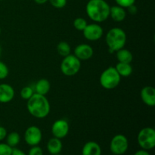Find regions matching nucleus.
Returning a JSON list of instances; mask_svg holds the SVG:
<instances>
[{
	"label": "nucleus",
	"instance_id": "4",
	"mask_svg": "<svg viewBox=\"0 0 155 155\" xmlns=\"http://www.w3.org/2000/svg\"><path fill=\"white\" fill-rule=\"evenodd\" d=\"M100 84L105 89H113L120 84L121 77L115 68L109 67L101 73L100 76Z\"/></svg>",
	"mask_w": 155,
	"mask_h": 155
},
{
	"label": "nucleus",
	"instance_id": "32",
	"mask_svg": "<svg viewBox=\"0 0 155 155\" xmlns=\"http://www.w3.org/2000/svg\"><path fill=\"white\" fill-rule=\"evenodd\" d=\"M133 155H151L148 152V151L146 150H139V151H136Z\"/></svg>",
	"mask_w": 155,
	"mask_h": 155
},
{
	"label": "nucleus",
	"instance_id": "11",
	"mask_svg": "<svg viewBox=\"0 0 155 155\" xmlns=\"http://www.w3.org/2000/svg\"><path fill=\"white\" fill-rule=\"evenodd\" d=\"M94 50L88 44H80L74 48V55L80 61H87L93 56Z\"/></svg>",
	"mask_w": 155,
	"mask_h": 155
},
{
	"label": "nucleus",
	"instance_id": "30",
	"mask_svg": "<svg viewBox=\"0 0 155 155\" xmlns=\"http://www.w3.org/2000/svg\"><path fill=\"white\" fill-rule=\"evenodd\" d=\"M12 155H27L23 151H21V149L17 148H12Z\"/></svg>",
	"mask_w": 155,
	"mask_h": 155
},
{
	"label": "nucleus",
	"instance_id": "26",
	"mask_svg": "<svg viewBox=\"0 0 155 155\" xmlns=\"http://www.w3.org/2000/svg\"><path fill=\"white\" fill-rule=\"evenodd\" d=\"M116 3L117 4V5L120 6V7L126 8H128L130 6L133 5L136 2V0H115Z\"/></svg>",
	"mask_w": 155,
	"mask_h": 155
},
{
	"label": "nucleus",
	"instance_id": "15",
	"mask_svg": "<svg viewBox=\"0 0 155 155\" xmlns=\"http://www.w3.org/2000/svg\"><path fill=\"white\" fill-rule=\"evenodd\" d=\"M109 17L111 18L113 21L116 22H121L127 17V12L124 8L119 5H114L110 8V14Z\"/></svg>",
	"mask_w": 155,
	"mask_h": 155
},
{
	"label": "nucleus",
	"instance_id": "14",
	"mask_svg": "<svg viewBox=\"0 0 155 155\" xmlns=\"http://www.w3.org/2000/svg\"><path fill=\"white\" fill-rule=\"evenodd\" d=\"M82 155H101V148L97 142L89 141L83 145Z\"/></svg>",
	"mask_w": 155,
	"mask_h": 155
},
{
	"label": "nucleus",
	"instance_id": "36",
	"mask_svg": "<svg viewBox=\"0 0 155 155\" xmlns=\"http://www.w3.org/2000/svg\"><path fill=\"white\" fill-rule=\"evenodd\" d=\"M53 155H61V154H53Z\"/></svg>",
	"mask_w": 155,
	"mask_h": 155
},
{
	"label": "nucleus",
	"instance_id": "33",
	"mask_svg": "<svg viewBox=\"0 0 155 155\" xmlns=\"http://www.w3.org/2000/svg\"><path fill=\"white\" fill-rule=\"evenodd\" d=\"M48 0H34L35 2L38 5H43L46 3Z\"/></svg>",
	"mask_w": 155,
	"mask_h": 155
},
{
	"label": "nucleus",
	"instance_id": "3",
	"mask_svg": "<svg viewBox=\"0 0 155 155\" xmlns=\"http://www.w3.org/2000/svg\"><path fill=\"white\" fill-rule=\"evenodd\" d=\"M105 40L109 49L116 52L125 46L127 43V34L123 29L114 27L108 30Z\"/></svg>",
	"mask_w": 155,
	"mask_h": 155
},
{
	"label": "nucleus",
	"instance_id": "23",
	"mask_svg": "<svg viewBox=\"0 0 155 155\" xmlns=\"http://www.w3.org/2000/svg\"><path fill=\"white\" fill-rule=\"evenodd\" d=\"M87 21L83 18H77L74 21V27L79 31H83L87 26Z\"/></svg>",
	"mask_w": 155,
	"mask_h": 155
},
{
	"label": "nucleus",
	"instance_id": "16",
	"mask_svg": "<svg viewBox=\"0 0 155 155\" xmlns=\"http://www.w3.org/2000/svg\"><path fill=\"white\" fill-rule=\"evenodd\" d=\"M33 88L35 93L45 95L50 91L51 84H50L49 81L46 79H41L35 83L34 87Z\"/></svg>",
	"mask_w": 155,
	"mask_h": 155
},
{
	"label": "nucleus",
	"instance_id": "10",
	"mask_svg": "<svg viewBox=\"0 0 155 155\" xmlns=\"http://www.w3.org/2000/svg\"><path fill=\"white\" fill-rule=\"evenodd\" d=\"M69 124L64 119L58 120L52 124L51 127V133L53 136L59 139L66 137L69 133Z\"/></svg>",
	"mask_w": 155,
	"mask_h": 155
},
{
	"label": "nucleus",
	"instance_id": "2",
	"mask_svg": "<svg viewBox=\"0 0 155 155\" xmlns=\"http://www.w3.org/2000/svg\"><path fill=\"white\" fill-rule=\"evenodd\" d=\"M110 5L104 0H89L86 6L88 17L96 23L105 21L109 18Z\"/></svg>",
	"mask_w": 155,
	"mask_h": 155
},
{
	"label": "nucleus",
	"instance_id": "1",
	"mask_svg": "<svg viewBox=\"0 0 155 155\" xmlns=\"http://www.w3.org/2000/svg\"><path fill=\"white\" fill-rule=\"evenodd\" d=\"M27 110L29 113L38 119L46 117L50 113V104L45 95L34 93L27 100Z\"/></svg>",
	"mask_w": 155,
	"mask_h": 155
},
{
	"label": "nucleus",
	"instance_id": "18",
	"mask_svg": "<svg viewBox=\"0 0 155 155\" xmlns=\"http://www.w3.org/2000/svg\"><path fill=\"white\" fill-rule=\"evenodd\" d=\"M116 57L118 62H120V63L130 64L133 61V56L131 51L124 48L116 51Z\"/></svg>",
	"mask_w": 155,
	"mask_h": 155
},
{
	"label": "nucleus",
	"instance_id": "31",
	"mask_svg": "<svg viewBox=\"0 0 155 155\" xmlns=\"http://www.w3.org/2000/svg\"><path fill=\"white\" fill-rule=\"evenodd\" d=\"M127 8H128L129 12H130L131 15H136V14L137 13V8H136V6L135 5L130 6V7H128Z\"/></svg>",
	"mask_w": 155,
	"mask_h": 155
},
{
	"label": "nucleus",
	"instance_id": "20",
	"mask_svg": "<svg viewBox=\"0 0 155 155\" xmlns=\"http://www.w3.org/2000/svg\"><path fill=\"white\" fill-rule=\"evenodd\" d=\"M21 142V136L16 132H12L9 133L6 136V144L11 146L12 148H15Z\"/></svg>",
	"mask_w": 155,
	"mask_h": 155
},
{
	"label": "nucleus",
	"instance_id": "13",
	"mask_svg": "<svg viewBox=\"0 0 155 155\" xmlns=\"http://www.w3.org/2000/svg\"><path fill=\"white\" fill-rule=\"evenodd\" d=\"M15 97V89L12 86L6 83L0 84V103H8Z\"/></svg>",
	"mask_w": 155,
	"mask_h": 155
},
{
	"label": "nucleus",
	"instance_id": "9",
	"mask_svg": "<svg viewBox=\"0 0 155 155\" xmlns=\"http://www.w3.org/2000/svg\"><path fill=\"white\" fill-rule=\"evenodd\" d=\"M83 36L89 41H97L101 39L104 33L103 28L98 24H87L86 28L83 30Z\"/></svg>",
	"mask_w": 155,
	"mask_h": 155
},
{
	"label": "nucleus",
	"instance_id": "35",
	"mask_svg": "<svg viewBox=\"0 0 155 155\" xmlns=\"http://www.w3.org/2000/svg\"><path fill=\"white\" fill-rule=\"evenodd\" d=\"M0 34H1V27H0Z\"/></svg>",
	"mask_w": 155,
	"mask_h": 155
},
{
	"label": "nucleus",
	"instance_id": "29",
	"mask_svg": "<svg viewBox=\"0 0 155 155\" xmlns=\"http://www.w3.org/2000/svg\"><path fill=\"white\" fill-rule=\"evenodd\" d=\"M7 130L5 128L0 126V141H2L7 136Z\"/></svg>",
	"mask_w": 155,
	"mask_h": 155
},
{
	"label": "nucleus",
	"instance_id": "38",
	"mask_svg": "<svg viewBox=\"0 0 155 155\" xmlns=\"http://www.w3.org/2000/svg\"><path fill=\"white\" fill-rule=\"evenodd\" d=\"M0 1H2V0H0Z\"/></svg>",
	"mask_w": 155,
	"mask_h": 155
},
{
	"label": "nucleus",
	"instance_id": "19",
	"mask_svg": "<svg viewBox=\"0 0 155 155\" xmlns=\"http://www.w3.org/2000/svg\"><path fill=\"white\" fill-rule=\"evenodd\" d=\"M115 69L117 71L119 75L123 77H127L130 76L133 73V68L131 64L128 63H120L118 62L117 64Z\"/></svg>",
	"mask_w": 155,
	"mask_h": 155
},
{
	"label": "nucleus",
	"instance_id": "37",
	"mask_svg": "<svg viewBox=\"0 0 155 155\" xmlns=\"http://www.w3.org/2000/svg\"><path fill=\"white\" fill-rule=\"evenodd\" d=\"M113 155H116V154H113Z\"/></svg>",
	"mask_w": 155,
	"mask_h": 155
},
{
	"label": "nucleus",
	"instance_id": "17",
	"mask_svg": "<svg viewBox=\"0 0 155 155\" xmlns=\"http://www.w3.org/2000/svg\"><path fill=\"white\" fill-rule=\"evenodd\" d=\"M62 148L63 145L61 141L58 138H51L47 143V150L51 155L60 154L61 151H62Z\"/></svg>",
	"mask_w": 155,
	"mask_h": 155
},
{
	"label": "nucleus",
	"instance_id": "6",
	"mask_svg": "<svg viewBox=\"0 0 155 155\" xmlns=\"http://www.w3.org/2000/svg\"><path fill=\"white\" fill-rule=\"evenodd\" d=\"M139 146L143 150H151L155 146V130L151 127H145L139 131L137 136Z\"/></svg>",
	"mask_w": 155,
	"mask_h": 155
},
{
	"label": "nucleus",
	"instance_id": "21",
	"mask_svg": "<svg viewBox=\"0 0 155 155\" xmlns=\"http://www.w3.org/2000/svg\"><path fill=\"white\" fill-rule=\"evenodd\" d=\"M57 51L60 55L63 56V57H66V56L69 55L71 54V48L68 42H64V41H62V42H59L58 44Z\"/></svg>",
	"mask_w": 155,
	"mask_h": 155
},
{
	"label": "nucleus",
	"instance_id": "34",
	"mask_svg": "<svg viewBox=\"0 0 155 155\" xmlns=\"http://www.w3.org/2000/svg\"><path fill=\"white\" fill-rule=\"evenodd\" d=\"M1 53H2V48L1 46H0V56H1Z\"/></svg>",
	"mask_w": 155,
	"mask_h": 155
},
{
	"label": "nucleus",
	"instance_id": "28",
	"mask_svg": "<svg viewBox=\"0 0 155 155\" xmlns=\"http://www.w3.org/2000/svg\"><path fill=\"white\" fill-rule=\"evenodd\" d=\"M28 155H43V151L38 145L32 146L28 152Z\"/></svg>",
	"mask_w": 155,
	"mask_h": 155
},
{
	"label": "nucleus",
	"instance_id": "25",
	"mask_svg": "<svg viewBox=\"0 0 155 155\" xmlns=\"http://www.w3.org/2000/svg\"><path fill=\"white\" fill-rule=\"evenodd\" d=\"M12 148L8 144L0 143V155H12Z\"/></svg>",
	"mask_w": 155,
	"mask_h": 155
},
{
	"label": "nucleus",
	"instance_id": "22",
	"mask_svg": "<svg viewBox=\"0 0 155 155\" xmlns=\"http://www.w3.org/2000/svg\"><path fill=\"white\" fill-rule=\"evenodd\" d=\"M35 93L33 88L31 86H25L21 91V97L24 100H28Z\"/></svg>",
	"mask_w": 155,
	"mask_h": 155
},
{
	"label": "nucleus",
	"instance_id": "12",
	"mask_svg": "<svg viewBox=\"0 0 155 155\" xmlns=\"http://www.w3.org/2000/svg\"><path fill=\"white\" fill-rule=\"evenodd\" d=\"M142 101L146 105L153 107L155 105V89L153 86H145L140 92Z\"/></svg>",
	"mask_w": 155,
	"mask_h": 155
},
{
	"label": "nucleus",
	"instance_id": "7",
	"mask_svg": "<svg viewBox=\"0 0 155 155\" xmlns=\"http://www.w3.org/2000/svg\"><path fill=\"white\" fill-rule=\"evenodd\" d=\"M129 148V142L124 135L117 134L112 138L110 143V150L113 154H125Z\"/></svg>",
	"mask_w": 155,
	"mask_h": 155
},
{
	"label": "nucleus",
	"instance_id": "5",
	"mask_svg": "<svg viewBox=\"0 0 155 155\" xmlns=\"http://www.w3.org/2000/svg\"><path fill=\"white\" fill-rule=\"evenodd\" d=\"M81 68V61L79 60L74 54L64 57L61 64V71L67 77L74 76L80 71Z\"/></svg>",
	"mask_w": 155,
	"mask_h": 155
},
{
	"label": "nucleus",
	"instance_id": "24",
	"mask_svg": "<svg viewBox=\"0 0 155 155\" xmlns=\"http://www.w3.org/2000/svg\"><path fill=\"white\" fill-rule=\"evenodd\" d=\"M9 70L4 62L0 61V80H4L8 76Z\"/></svg>",
	"mask_w": 155,
	"mask_h": 155
},
{
	"label": "nucleus",
	"instance_id": "8",
	"mask_svg": "<svg viewBox=\"0 0 155 155\" xmlns=\"http://www.w3.org/2000/svg\"><path fill=\"white\" fill-rule=\"evenodd\" d=\"M42 139V131L36 126H30L24 133V141L30 146L38 145Z\"/></svg>",
	"mask_w": 155,
	"mask_h": 155
},
{
	"label": "nucleus",
	"instance_id": "27",
	"mask_svg": "<svg viewBox=\"0 0 155 155\" xmlns=\"http://www.w3.org/2000/svg\"><path fill=\"white\" fill-rule=\"evenodd\" d=\"M48 2L55 8H62L67 5V0H48Z\"/></svg>",
	"mask_w": 155,
	"mask_h": 155
}]
</instances>
